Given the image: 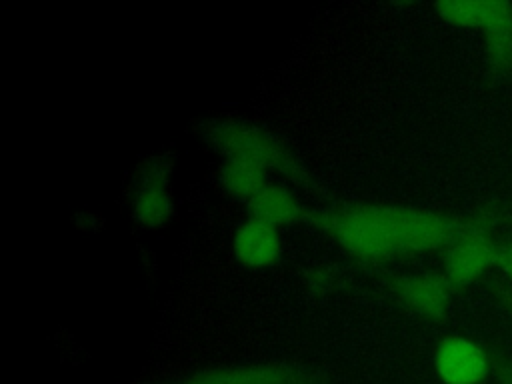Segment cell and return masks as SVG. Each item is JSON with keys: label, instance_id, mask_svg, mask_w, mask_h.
I'll use <instances>...</instances> for the list:
<instances>
[{"label": "cell", "instance_id": "8", "mask_svg": "<svg viewBox=\"0 0 512 384\" xmlns=\"http://www.w3.org/2000/svg\"><path fill=\"white\" fill-rule=\"evenodd\" d=\"M164 172L156 170L146 176L134 200V216L142 226H162L172 216V200L164 186Z\"/></svg>", "mask_w": 512, "mask_h": 384}, {"label": "cell", "instance_id": "12", "mask_svg": "<svg viewBox=\"0 0 512 384\" xmlns=\"http://www.w3.org/2000/svg\"><path fill=\"white\" fill-rule=\"evenodd\" d=\"M490 354V374L496 384H512V356L500 348H488Z\"/></svg>", "mask_w": 512, "mask_h": 384}, {"label": "cell", "instance_id": "9", "mask_svg": "<svg viewBox=\"0 0 512 384\" xmlns=\"http://www.w3.org/2000/svg\"><path fill=\"white\" fill-rule=\"evenodd\" d=\"M250 202L252 218L262 220L270 226H282L298 220L300 204L282 186H264Z\"/></svg>", "mask_w": 512, "mask_h": 384}, {"label": "cell", "instance_id": "5", "mask_svg": "<svg viewBox=\"0 0 512 384\" xmlns=\"http://www.w3.org/2000/svg\"><path fill=\"white\" fill-rule=\"evenodd\" d=\"M212 138L228 158L250 160L260 164L262 168L290 166V158L282 150V146L276 144L272 136H268L260 128L238 124V122H226L214 128Z\"/></svg>", "mask_w": 512, "mask_h": 384}, {"label": "cell", "instance_id": "10", "mask_svg": "<svg viewBox=\"0 0 512 384\" xmlns=\"http://www.w3.org/2000/svg\"><path fill=\"white\" fill-rule=\"evenodd\" d=\"M290 378V372L278 366H242L206 370L186 380V384H288Z\"/></svg>", "mask_w": 512, "mask_h": 384}, {"label": "cell", "instance_id": "11", "mask_svg": "<svg viewBox=\"0 0 512 384\" xmlns=\"http://www.w3.org/2000/svg\"><path fill=\"white\" fill-rule=\"evenodd\" d=\"M264 172L266 168L256 162L228 158L220 170V182L232 196L252 200L266 186Z\"/></svg>", "mask_w": 512, "mask_h": 384}, {"label": "cell", "instance_id": "4", "mask_svg": "<svg viewBox=\"0 0 512 384\" xmlns=\"http://www.w3.org/2000/svg\"><path fill=\"white\" fill-rule=\"evenodd\" d=\"M434 370L442 384H482L490 374L488 348L466 336H446L434 350Z\"/></svg>", "mask_w": 512, "mask_h": 384}, {"label": "cell", "instance_id": "2", "mask_svg": "<svg viewBox=\"0 0 512 384\" xmlns=\"http://www.w3.org/2000/svg\"><path fill=\"white\" fill-rule=\"evenodd\" d=\"M436 12L450 24L474 28L484 42L488 76L494 82L512 78V4L496 0L438 2Z\"/></svg>", "mask_w": 512, "mask_h": 384}, {"label": "cell", "instance_id": "1", "mask_svg": "<svg viewBox=\"0 0 512 384\" xmlns=\"http://www.w3.org/2000/svg\"><path fill=\"white\" fill-rule=\"evenodd\" d=\"M480 212L440 214L400 206H362L334 214L328 228L354 256L382 260L396 254L446 248L478 220Z\"/></svg>", "mask_w": 512, "mask_h": 384}, {"label": "cell", "instance_id": "6", "mask_svg": "<svg viewBox=\"0 0 512 384\" xmlns=\"http://www.w3.org/2000/svg\"><path fill=\"white\" fill-rule=\"evenodd\" d=\"M394 290L400 302L414 314L430 320H442L446 316L454 286L444 274L426 272L402 276L400 280H396Z\"/></svg>", "mask_w": 512, "mask_h": 384}, {"label": "cell", "instance_id": "14", "mask_svg": "<svg viewBox=\"0 0 512 384\" xmlns=\"http://www.w3.org/2000/svg\"><path fill=\"white\" fill-rule=\"evenodd\" d=\"M512 284V238L500 240V252H498V266H496Z\"/></svg>", "mask_w": 512, "mask_h": 384}, {"label": "cell", "instance_id": "3", "mask_svg": "<svg viewBox=\"0 0 512 384\" xmlns=\"http://www.w3.org/2000/svg\"><path fill=\"white\" fill-rule=\"evenodd\" d=\"M498 220L500 212L482 210L478 220L444 248L442 274L452 282L454 288L472 284L488 270L498 266L500 240H496L492 234Z\"/></svg>", "mask_w": 512, "mask_h": 384}, {"label": "cell", "instance_id": "7", "mask_svg": "<svg viewBox=\"0 0 512 384\" xmlns=\"http://www.w3.org/2000/svg\"><path fill=\"white\" fill-rule=\"evenodd\" d=\"M234 256L250 268L270 266L280 256V236L274 226L250 218L242 222L232 238Z\"/></svg>", "mask_w": 512, "mask_h": 384}, {"label": "cell", "instance_id": "13", "mask_svg": "<svg viewBox=\"0 0 512 384\" xmlns=\"http://www.w3.org/2000/svg\"><path fill=\"white\" fill-rule=\"evenodd\" d=\"M490 290H492L498 306L504 310V314L512 322V284L510 282H502V280H492L490 282Z\"/></svg>", "mask_w": 512, "mask_h": 384}]
</instances>
